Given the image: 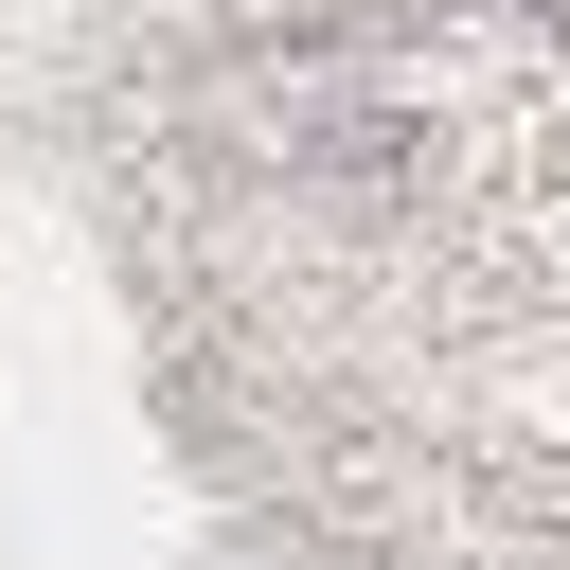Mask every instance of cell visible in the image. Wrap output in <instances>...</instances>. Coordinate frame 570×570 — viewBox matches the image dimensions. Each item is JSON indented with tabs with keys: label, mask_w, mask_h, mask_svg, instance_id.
Here are the masks:
<instances>
[{
	"label": "cell",
	"mask_w": 570,
	"mask_h": 570,
	"mask_svg": "<svg viewBox=\"0 0 570 570\" xmlns=\"http://www.w3.org/2000/svg\"><path fill=\"white\" fill-rule=\"evenodd\" d=\"M517 18H570V0H517Z\"/></svg>",
	"instance_id": "1"
}]
</instances>
